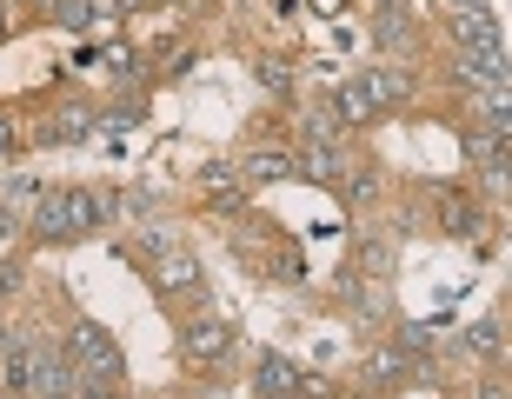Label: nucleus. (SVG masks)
Segmentation results:
<instances>
[{
	"mask_svg": "<svg viewBox=\"0 0 512 399\" xmlns=\"http://www.w3.org/2000/svg\"><path fill=\"white\" fill-rule=\"evenodd\" d=\"M114 193H94V187H47L34 200V240L60 247V240H80V233H100L114 220Z\"/></svg>",
	"mask_w": 512,
	"mask_h": 399,
	"instance_id": "obj_1",
	"label": "nucleus"
},
{
	"mask_svg": "<svg viewBox=\"0 0 512 399\" xmlns=\"http://www.w3.org/2000/svg\"><path fill=\"white\" fill-rule=\"evenodd\" d=\"M67 360H74V373L87 386H120V373H127V353H120V340L107 333L100 320H87V313H74L67 320V346H60Z\"/></svg>",
	"mask_w": 512,
	"mask_h": 399,
	"instance_id": "obj_2",
	"label": "nucleus"
},
{
	"mask_svg": "<svg viewBox=\"0 0 512 399\" xmlns=\"http://www.w3.org/2000/svg\"><path fill=\"white\" fill-rule=\"evenodd\" d=\"M233 346H240V333H233L227 313H200V320L180 326V353H187L193 366H227Z\"/></svg>",
	"mask_w": 512,
	"mask_h": 399,
	"instance_id": "obj_3",
	"label": "nucleus"
},
{
	"mask_svg": "<svg viewBox=\"0 0 512 399\" xmlns=\"http://www.w3.org/2000/svg\"><path fill=\"white\" fill-rule=\"evenodd\" d=\"M453 40H459V60L506 67V27H499V14H453Z\"/></svg>",
	"mask_w": 512,
	"mask_h": 399,
	"instance_id": "obj_4",
	"label": "nucleus"
},
{
	"mask_svg": "<svg viewBox=\"0 0 512 399\" xmlns=\"http://www.w3.org/2000/svg\"><path fill=\"white\" fill-rule=\"evenodd\" d=\"M153 280L167 286V293H187V300H200L207 293V273H200V260H193L187 247H167L160 260H153Z\"/></svg>",
	"mask_w": 512,
	"mask_h": 399,
	"instance_id": "obj_5",
	"label": "nucleus"
},
{
	"mask_svg": "<svg viewBox=\"0 0 512 399\" xmlns=\"http://www.w3.org/2000/svg\"><path fill=\"white\" fill-rule=\"evenodd\" d=\"M439 227L459 233V240H473V233L486 227V207H479L473 193H459V187H439Z\"/></svg>",
	"mask_w": 512,
	"mask_h": 399,
	"instance_id": "obj_6",
	"label": "nucleus"
},
{
	"mask_svg": "<svg viewBox=\"0 0 512 399\" xmlns=\"http://www.w3.org/2000/svg\"><path fill=\"white\" fill-rule=\"evenodd\" d=\"M360 94L373 100V114H386V107H406V94H413V74H406V67H373V74H360Z\"/></svg>",
	"mask_w": 512,
	"mask_h": 399,
	"instance_id": "obj_7",
	"label": "nucleus"
},
{
	"mask_svg": "<svg viewBox=\"0 0 512 399\" xmlns=\"http://www.w3.org/2000/svg\"><path fill=\"white\" fill-rule=\"evenodd\" d=\"M293 173L313 180V187H333V180L346 173V153L340 147H300V153H293Z\"/></svg>",
	"mask_w": 512,
	"mask_h": 399,
	"instance_id": "obj_8",
	"label": "nucleus"
},
{
	"mask_svg": "<svg viewBox=\"0 0 512 399\" xmlns=\"http://www.w3.org/2000/svg\"><path fill=\"white\" fill-rule=\"evenodd\" d=\"M293 386H300V360H280V353H266L260 373H253V393H260V399H293Z\"/></svg>",
	"mask_w": 512,
	"mask_h": 399,
	"instance_id": "obj_9",
	"label": "nucleus"
},
{
	"mask_svg": "<svg viewBox=\"0 0 512 399\" xmlns=\"http://www.w3.org/2000/svg\"><path fill=\"white\" fill-rule=\"evenodd\" d=\"M40 140H47V147H80V140H94V107H60Z\"/></svg>",
	"mask_w": 512,
	"mask_h": 399,
	"instance_id": "obj_10",
	"label": "nucleus"
},
{
	"mask_svg": "<svg viewBox=\"0 0 512 399\" xmlns=\"http://www.w3.org/2000/svg\"><path fill=\"white\" fill-rule=\"evenodd\" d=\"M0 353H7V386H14V399H34L40 346H27V340H7V346H0Z\"/></svg>",
	"mask_w": 512,
	"mask_h": 399,
	"instance_id": "obj_11",
	"label": "nucleus"
},
{
	"mask_svg": "<svg viewBox=\"0 0 512 399\" xmlns=\"http://www.w3.org/2000/svg\"><path fill=\"white\" fill-rule=\"evenodd\" d=\"M140 114H147V107H140V100H127L120 114L94 120V147H100V153H127V133L140 127Z\"/></svg>",
	"mask_w": 512,
	"mask_h": 399,
	"instance_id": "obj_12",
	"label": "nucleus"
},
{
	"mask_svg": "<svg viewBox=\"0 0 512 399\" xmlns=\"http://www.w3.org/2000/svg\"><path fill=\"white\" fill-rule=\"evenodd\" d=\"M459 353H466V360H506V326L499 320H473L466 333H459Z\"/></svg>",
	"mask_w": 512,
	"mask_h": 399,
	"instance_id": "obj_13",
	"label": "nucleus"
},
{
	"mask_svg": "<svg viewBox=\"0 0 512 399\" xmlns=\"http://www.w3.org/2000/svg\"><path fill=\"white\" fill-rule=\"evenodd\" d=\"M406 366H413V353H399V346H380V353H373V360H366V373L360 380L373 386V393H393V386H406Z\"/></svg>",
	"mask_w": 512,
	"mask_h": 399,
	"instance_id": "obj_14",
	"label": "nucleus"
},
{
	"mask_svg": "<svg viewBox=\"0 0 512 399\" xmlns=\"http://www.w3.org/2000/svg\"><path fill=\"white\" fill-rule=\"evenodd\" d=\"M326 114L340 120V127H366V120H373V100L360 94V80H346V87L326 94Z\"/></svg>",
	"mask_w": 512,
	"mask_h": 399,
	"instance_id": "obj_15",
	"label": "nucleus"
},
{
	"mask_svg": "<svg viewBox=\"0 0 512 399\" xmlns=\"http://www.w3.org/2000/svg\"><path fill=\"white\" fill-rule=\"evenodd\" d=\"M240 173H247V180H293V153L286 147H247Z\"/></svg>",
	"mask_w": 512,
	"mask_h": 399,
	"instance_id": "obj_16",
	"label": "nucleus"
},
{
	"mask_svg": "<svg viewBox=\"0 0 512 399\" xmlns=\"http://www.w3.org/2000/svg\"><path fill=\"white\" fill-rule=\"evenodd\" d=\"M373 40H380V47H393V54H399V47H413V14H406L399 0H393V7H380V20H373Z\"/></svg>",
	"mask_w": 512,
	"mask_h": 399,
	"instance_id": "obj_17",
	"label": "nucleus"
},
{
	"mask_svg": "<svg viewBox=\"0 0 512 399\" xmlns=\"http://www.w3.org/2000/svg\"><path fill=\"white\" fill-rule=\"evenodd\" d=\"M386 266H393V253H386V240H360V273H373V280H386Z\"/></svg>",
	"mask_w": 512,
	"mask_h": 399,
	"instance_id": "obj_18",
	"label": "nucleus"
},
{
	"mask_svg": "<svg viewBox=\"0 0 512 399\" xmlns=\"http://www.w3.org/2000/svg\"><path fill=\"white\" fill-rule=\"evenodd\" d=\"M14 153H27V133H20V120L0 107V160H14Z\"/></svg>",
	"mask_w": 512,
	"mask_h": 399,
	"instance_id": "obj_19",
	"label": "nucleus"
},
{
	"mask_svg": "<svg viewBox=\"0 0 512 399\" xmlns=\"http://www.w3.org/2000/svg\"><path fill=\"white\" fill-rule=\"evenodd\" d=\"M253 74H260V87H273V94H286V87H293V67H286V60H260Z\"/></svg>",
	"mask_w": 512,
	"mask_h": 399,
	"instance_id": "obj_20",
	"label": "nucleus"
},
{
	"mask_svg": "<svg viewBox=\"0 0 512 399\" xmlns=\"http://www.w3.org/2000/svg\"><path fill=\"white\" fill-rule=\"evenodd\" d=\"M213 213H247V193L240 187H213Z\"/></svg>",
	"mask_w": 512,
	"mask_h": 399,
	"instance_id": "obj_21",
	"label": "nucleus"
},
{
	"mask_svg": "<svg viewBox=\"0 0 512 399\" xmlns=\"http://www.w3.org/2000/svg\"><path fill=\"white\" fill-rule=\"evenodd\" d=\"M326 393H333V386H326L320 373H300V386H293V399H326Z\"/></svg>",
	"mask_w": 512,
	"mask_h": 399,
	"instance_id": "obj_22",
	"label": "nucleus"
},
{
	"mask_svg": "<svg viewBox=\"0 0 512 399\" xmlns=\"http://www.w3.org/2000/svg\"><path fill=\"white\" fill-rule=\"evenodd\" d=\"M346 193H353V207H366V200H373V173H353V180H346Z\"/></svg>",
	"mask_w": 512,
	"mask_h": 399,
	"instance_id": "obj_23",
	"label": "nucleus"
},
{
	"mask_svg": "<svg viewBox=\"0 0 512 399\" xmlns=\"http://www.w3.org/2000/svg\"><path fill=\"white\" fill-rule=\"evenodd\" d=\"M453 14H493V0H446Z\"/></svg>",
	"mask_w": 512,
	"mask_h": 399,
	"instance_id": "obj_24",
	"label": "nucleus"
},
{
	"mask_svg": "<svg viewBox=\"0 0 512 399\" xmlns=\"http://www.w3.org/2000/svg\"><path fill=\"white\" fill-rule=\"evenodd\" d=\"M306 7H313V14H326V20H340V7H346V0H306Z\"/></svg>",
	"mask_w": 512,
	"mask_h": 399,
	"instance_id": "obj_25",
	"label": "nucleus"
},
{
	"mask_svg": "<svg viewBox=\"0 0 512 399\" xmlns=\"http://www.w3.org/2000/svg\"><path fill=\"white\" fill-rule=\"evenodd\" d=\"M479 399H506V380H486V386H479Z\"/></svg>",
	"mask_w": 512,
	"mask_h": 399,
	"instance_id": "obj_26",
	"label": "nucleus"
},
{
	"mask_svg": "<svg viewBox=\"0 0 512 399\" xmlns=\"http://www.w3.org/2000/svg\"><path fill=\"white\" fill-rule=\"evenodd\" d=\"M7 293H14V266H0V306H7Z\"/></svg>",
	"mask_w": 512,
	"mask_h": 399,
	"instance_id": "obj_27",
	"label": "nucleus"
},
{
	"mask_svg": "<svg viewBox=\"0 0 512 399\" xmlns=\"http://www.w3.org/2000/svg\"><path fill=\"white\" fill-rule=\"evenodd\" d=\"M0 40H7V14H0Z\"/></svg>",
	"mask_w": 512,
	"mask_h": 399,
	"instance_id": "obj_28",
	"label": "nucleus"
},
{
	"mask_svg": "<svg viewBox=\"0 0 512 399\" xmlns=\"http://www.w3.org/2000/svg\"><path fill=\"white\" fill-rule=\"evenodd\" d=\"M373 7H393V0H373Z\"/></svg>",
	"mask_w": 512,
	"mask_h": 399,
	"instance_id": "obj_29",
	"label": "nucleus"
}]
</instances>
